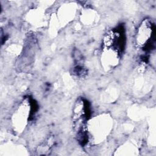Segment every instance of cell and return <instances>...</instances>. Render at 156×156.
<instances>
[{"mask_svg": "<svg viewBox=\"0 0 156 156\" xmlns=\"http://www.w3.org/2000/svg\"><path fill=\"white\" fill-rule=\"evenodd\" d=\"M154 29L151 23L146 21L142 24L138 30L137 39H136L138 44L141 46H146V45L147 46L149 42L152 41V36L154 35Z\"/></svg>", "mask_w": 156, "mask_h": 156, "instance_id": "obj_1", "label": "cell"}]
</instances>
